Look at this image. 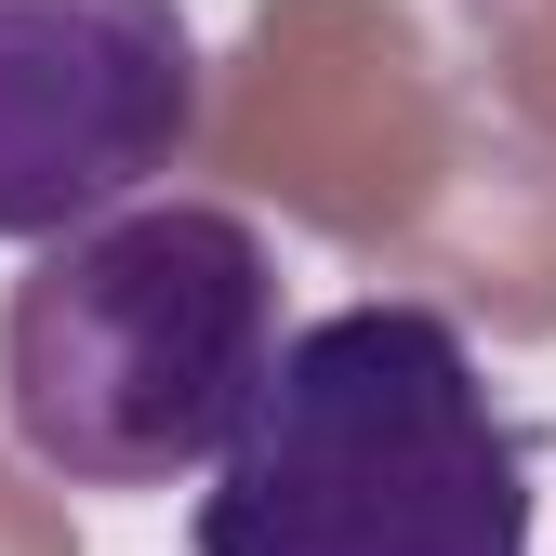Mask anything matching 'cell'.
I'll return each instance as SVG.
<instances>
[{
	"label": "cell",
	"instance_id": "1",
	"mask_svg": "<svg viewBox=\"0 0 556 556\" xmlns=\"http://www.w3.org/2000/svg\"><path fill=\"white\" fill-rule=\"evenodd\" d=\"M278 252L226 199H132L0 305V425L66 491H173L278 384Z\"/></svg>",
	"mask_w": 556,
	"mask_h": 556
},
{
	"label": "cell",
	"instance_id": "2",
	"mask_svg": "<svg viewBox=\"0 0 556 556\" xmlns=\"http://www.w3.org/2000/svg\"><path fill=\"white\" fill-rule=\"evenodd\" d=\"M199 556H530V425L438 305H331L213 464Z\"/></svg>",
	"mask_w": 556,
	"mask_h": 556
},
{
	"label": "cell",
	"instance_id": "3",
	"mask_svg": "<svg viewBox=\"0 0 556 556\" xmlns=\"http://www.w3.org/2000/svg\"><path fill=\"white\" fill-rule=\"evenodd\" d=\"M199 132L186 0H0V239H80L132 213Z\"/></svg>",
	"mask_w": 556,
	"mask_h": 556
}]
</instances>
